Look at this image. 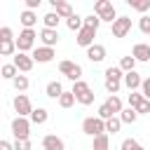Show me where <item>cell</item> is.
<instances>
[{
  "label": "cell",
  "instance_id": "cell-1",
  "mask_svg": "<svg viewBox=\"0 0 150 150\" xmlns=\"http://www.w3.org/2000/svg\"><path fill=\"white\" fill-rule=\"evenodd\" d=\"M94 14L101 19V21H108V23H115L117 21V12H115V5L110 0H98L94 2Z\"/></svg>",
  "mask_w": 150,
  "mask_h": 150
},
{
  "label": "cell",
  "instance_id": "cell-2",
  "mask_svg": "<svg viewBox=\"0 0 150 150\" xmlns=\"http://www.w3.org/2000/svg\"><path fill=\"white\" fill-rule=\"evenodd\" d=\"M70 91L75 94V98H77L80 105H91V103H94V91H91V87H89L84 80L73 82V89H70Z\"/></svg>",
  "mask_w": 150,
  "mask_h": 150
},
{
  "label": "cell",
  "instance_id": "cell-3",
  "mask_svg": "<svg viewBox=\"0 0 150 150\" xmlns=\"http://www.w3.org/2000/svg\"><path fill=\"white\" fill-rule=\"evenodd\" d=\"M82 131H84L87 136L96 138V136L105 134V120H101L98 115H96V117H84V120H82Z\"/></svg>",
  "mask_w": 150,
  "mask_h": 150
},
{
  "label": "cell",
  "instance_id": "cell-4",
  "mask_svg": "<svg viewBox=\"0 0 150 150\" xmlns=\"http://www.w3.org/2000/svg\"><path fill=\"white\" fill-rule=\"evenodd\" d=\"M35 38H38V33H35L33 28H23V30L19 33V38H16V49H19L21 54L33 52V49H35Z\"/></svg>",
  "mask_w": 150,
  "mask_h": 150
},
{
  "label": "cell",
  "instance_id": "cell-5",
  "mask_svg": "<svg viewBox=\"0 0 150 150\" xmlns=\"http://www.w3.org/2000/svg\"><path fill=\"white\" fill-rule=\"evenodd\" d=\"M12 134L16 141H28V134H30V120L28 117H14L12 120Z\"/></svg>",
  "mask_w": 150,
  "mask_h": 150
},
{
  "label": "cell",
  "instance_id": "cell-6",
  "mask_svg": "<svg viewBox=\"0 0 150 150\" xmlns=\"http://www.w3.org/2000/svg\"><path fill=\"white\" fill-rule=\"evenodd\" d=\"M59 73L66 75V77L73 80V82H80V80H82V66H80V63H73V61H61V63H59Z\"/></svg>",
  "mask_w": 150,
  "mask_h": 150
},
{
  "label": "cell",
  "instance_id": "cell-7",
  "mask_svg": "<svg viewBox=\"0 0 150 150\" xmlns=\"http://www.w3.org/2000/svg\"><path fill=\"white\" fill-rule=\"evenodd\" d=\"M14 110L19 112V117H30L33 115V105H30V98L26 94H16L14 96Z\"/></svg>",
  "mask_w": 150,
  "mask_h": 150
},
{
  "label": "cell",
  "instance_id": "cell-8",
  "mask_svg": "<svg viewBox=\"0 0 150 150\" xmlns=\"http://www.w3.org/2000/svg\"><path fill=\"white\" fill-rule=\"evenodd\" d=\"M131 30V19L129 16H117V21L112 23V35L115 38H127Z\"/></svg>",
  "mask_w": 150,
  "mask_h": 150
},
{
  "label": "cell",
  "instance_id": "cell-9",
  "mask_svg": "<svg viewBox=\"0 0 150 150\" xmlns=\"http://www.w3.org/2000/svg\"><path fill=\"white\" fill-rule=\"evenodd\" d=\"M12 63L19 68V73H30L33 70V56H28V54H21V52H16L14 54V59H12Z\"/></svg>",
  "mask_w": 150,
  "mask_h": 150
},
{
  "label": "cell",
  "instance_id": "cell-10",
  "mask_svg": "<svg viewBox=\"0 0 150 150\" xmlns=\"http://www.w3.org/2000/svg\"><path fill=\"white\" fill-rule=\"evenodd\" d=\"M49 2H52V12H56V14H59L61 19H66V21L75 14L73 7H70V2H66V0H49Z\"/></svg>",
  "mask_w": 150,
  "mask_h": 150
},
{
  "label": "cell",
  "instance_id": "cell-11",
  "mask_svg": "<svg viewBox=\"0 0 150 150\" xmlns=\"http://www.w3.org/2000/svg\"><path fill=\"white\" fill-rule=\"evenodd\" d=\"M94 35H96V30H94V28H89V26H84V28L77 33V38H75V40H77V45H80V47L89 49L91 45H96V42H94Z\"/></svg>",
  "mask_w": 150,
  "mask_h": 150
},
{
  "label": "cell",
  "instance_id": "cell-12",
  "mask_svg": "<svg viewBox=\"0 0 150 150\" xmlns=\"http://www.w3.org/2000/svg\"><path fill=\"white\" fill-rule=\"evenodd\" d=\"M30 56H33V61H38V63H49V61L56 56V52H54L52 47H35Z\"/></svg>",
  "mask_w": 150,
  "mask_h": 150
},
{
  "label": "cell",
  "instance_id": "cell-13",
  "mask_svg": "<svg viewBox=\"0 0 150 150\" xmlns=\"http://www.w3.org/2000/svg\"><path fill=\"white\" fill-rule=\"evenodd\" d=\"M40 40H42V47H56L59 45V30L54 28H42L40 30Z\"/></svg>",
  "mask_w": 150,
  "mask_h": 150
},
{
  "label": "cell",
  "instance_id": "cell-14",
  "mask_svg": "<svg viewBox=\"0 0 150 150\" xmlns=\"http://www.w3.org/2000/svg\"><path fill=\"white\" fill-rule=\"evenodd\" d=\"M42 148H45V150H66V143H63V138H59L56 134H47V136L42 138Z\"/></svg>",
  "mask_w": 150,
  "mask_h": 150
},
{
  "label": "cell",
  "instance_id": "cell-15",
  "mask_svg": "<svg viewBox=\"0 0 150 150\" xmlns=\"http://www.w3.org/2000/svg\"><path fill=\"white\" fill-rule=\"evenodd\" d=\"M122 84H124L129 91H136V89L143 84V77H141L136 70H131V73H124V80H122Z\"/></svg>",
  "mask_w": 150,
  "mask_h": 150
},
{
  "label": "cell",
  "instance_id": "cell-16",
  "mask_svg": "<svg viewBox=\"0 0 150 150\" xmlns=\"http://www.w3.org/2000/svg\"><path fill=\"white\" fill-rule=\"evenodd\" d=\"M131 56H134L136 61H148V63H150V45H145V42H136L134 49H131Z\"/></svg>",
  "mask_w": 150,
  "mask_h": 150
},
{
  "label": "cell",
  "instance_id": "cell-17",
  "mask_svg": "<svg viewBox=\"0 0 150 150\" xmlns=\"http://www.w3.org/2000/svg\"><path fill=\"white\" fill-rule=\"evenodd\" d=\"M87 59H89L91 63H101V61L105 59V47H103V45H98V42H96V45H91V47L87 49Z\"/></svg>",
  "mask_w": 150,
  "mask_h": 150
},
{
  "label": "cell",
  "instance_id": "cell-18",
  "mask_svg": "<svg viewBox=\"0 0 150 150\" xmlns=\"http://www.w3.org/2000/svg\"><path fill=\"white\" fill-rule=\"evenodd\" d=\"M45 94H47L49 98H61V94H63V84H61L59 80H52V82H47Z\"/></svg>",
  "mask_w": 150,
  "mask_h": 150
},
{
  "label": "cell",
  "instance_id": "cell-19",
  "mask_svg": "<svg viewBox=\"0 0 150 150\" xmlns=\"http://www.w3.org/2000/svg\"><path fill=\"white\" fill-rule=\"evenodd\" d=\"M19 21H21V26H23V28H33V26L38 23V14H35V12H30V9H23V12L19 14Z\"/></svg>",
  "mask_w": 150,
  "mask_h": 150
},
{
  "label": "cell",
  "instance_id": "cell-20",
  "mask_svg": "<svg viewBox=\"0 0 150 150\" xmlns=\"http://www.w3.org/2000/svg\"><path fill=\"white\" fill-rule=\"evenodd\" d=\"M108 148H110V136H108V134L96 136L94 143H91V150H108Z\"/></svg>",
  "mask_w": 150,
  "mask_h": 150
},
{
  "label": "cell",
  "instance_id": "cell-21",
  "mask_svg": "<svg viewBox=\"0 0 150 150\" xmlns=\"http://www.w3.org/2000/svg\"><path fill=\"white\" fill-rule=\"evenodd\" d=\"M0 73H2V77H5V80H12V82H14L16 77H19V68H16L14 63H5Z\"/></svg>",
  "mask_w": 150,
  "mask_h": 150
},
{
  "label": "cell",
  "instance_id": "cell-22",
  "mask_svg": "<svg viewBox=\"0 0 150 150\" xmlns=\"http://www.w3.org/2000/svg\"><path fill=\"white\" fill-rule=\"evenodd\" d=\"M47 120H49V112H47L45 108H35L33 115H30V122H33V124H45Z\"/></svg>",
  "mask_w": 150,
  "mask_h": 150
},
{
  "label": "cell",
  "instance_id": "cell-23",
  "mask_svg": "<svg viewBox=\"0 0 150 150\" xmlns=\"http://www.w3.org/2000/svg\"><path fill=\"white\" fill-rule=\"evenodd\" d=\"M42 21H45V28H54V30H56V26H59L61 16H59L56 12H47V14L42 16Z\"/></svg>",
  "mask_w": 150,
  "mask_h": 150
},
{
  "label": "cell",
  "instance_id": "cell-24",
  "mask_svg": "<svg viewBox=\"0 0 150 150\" xmlns=\"http://www.w3.org/2000/svg\"><path fill=\"white\" fill-rule=\"evenodd\" d=\"M120 120H122V124H134V122L138 120V112H136L134 108H127V110L120 112Z\"/></svg>",
  "mask_w": 150,
  "mask_h": 150
},
{
  "label": "cell",
  "instance_id": "cell-25",
  "mask_svg": "<svg viewBox=\"0 0 150 150\" xmlns=\"http://www.w3.org/2000/svg\"><path fill=\"white\" fill-rule=\"evenodd\" d=\"M66 26H68L70 30H77V33H80V30L84 28V19H82V16H77V14H73V16L66 21Z\"/></svg>",
  "mask_w": 150,
  "mask_h": 150
},
{
  "label": "cell",
  "instance_id": "cell-26",
  "mask_svg": "<svg viewBox=\"0 0 150 150\" xmlns=\"http://www.w3.org/2000/svg\"><path fill=\"white\" fill-rule=\"evenodd\" d=\"M105 80H124V73H122V68L120 66H110V68H105Z\"/></svg>",
  "mask_w": 150,
  "mask_h": 150
},
{
  "label": "cell",
  "instance_id": "cell-27",
  "mask_svg": "<svg viewBox=\"0 0 150 150\" xmlns=\"http://www.w3.org/2000/svg\"><path fill=\"white\" fill-rule=\"evenodd\" d=\"M127 5L136 12H148L150 9V0H127Z\"/></svg>",
  "mask_w": 150,
  "mask_h": 150
},
{
  "label": "cell",
  "instance_id": "cell-28",
  "mask_svg": "<svg viewBox=\"0 0 150 150\" xmlns=\"http://www.w3.org/2000/svg\"><path fill=\"white\" fill-rule=\"evenodd\" d=\"M120 68H122V73H131L136 68V59L134 56H122L120 59Z\"/></svg>",
  "mask_w": 150,
  "mask_h": 150
},
{
  "label": "cell",
  "instance_id": "cell-29",
  "mask_svg": "<svg viewBox=\"0 0 150 150\" xmlns=\"http://www.w3.org/2000/svg\"><path fill=\"white\" fill-rule=\"evenodd\" d=\"M120 129H122V120L120 117H110L105 122V134H117Z\"/></svg>",
  "mask_w": 150,
  "mask_h": 150
},
{
  "label": "cell",
  "instance_id": "cell-30",
  "mask_svg": "<svg viewBox=\"0 0 150 150\" xmlns=\"http://www.w3.org/2000/svg\"><path fill=\"white\" fill-rule=\"evenodd\" d=\"M75 101H77V98H75V94H73V91H63V94H61V98H59V105H61V108H70Z\"/></svg>",
  "mask_w": 150,
  "mask_h": 150
},
{
  "label": "cell",
  "instance_id": "cell-31",
  "mask_svg": "<svg viewBox=\"0 0 150 150\" xmlns=\"http://www.w3.org/2000/svg\"><path fill=\"white\" fill-rule=\"evenodd\" d=\"M14 52H19V49H16V40H14V42H0V54H2V56H12Z\"/></svg>",
  "mask_w": 150,
  "mask_h": 150
},
{
  "label": "cell",
  "instance_id": "cell-32",
  "mask_svg": "<svg viewBox=\"0 0 150 150\" xmlns=\"http://www.w3.org/2000/svg\"><path fill=\"white\" fill-rule=\"evenodd\" d=\"M12 84H14V89H16L19 94H23V91L28 89V84H30V82H28V77H26V75H19V77H16Z\"/></svg>",
  "mask_w": 150,
  "mask_h": 150
},
{
  "label": "cell",
  "instance_id": "cell-33",
  "mask_svg": "<svg viewBox=\"0 0 150 150\" xmlns=\"http://www.w3.org/2000/svg\"><path fill=\"white\" fill-rule=\"evenodd\" d=\"M122 89V82L120 80H105V91L110 96H117V91Z\"/></svg>",
  "mask_w": 150,
  "mask_h": 150
},
{
  "label": "cell",
  "instance_id": "cell-34",
  "mask_svg": "<svg viewBox=\"0 0 150 150\" xmlns=\"http://www.w3.org/2000/svg\"><path fill=\"white\" fill-rule=\"evenodd\" d=\"M143 101H145V96H143V94H138V91H131V94H129V108H134V110H136Z\"/></svg>",
  "mask_w": 150,
  "mask_h": 150
},
{
  "label": "cell",
  "instance_id": "cell-35",
  "mask_svg": "<svg viewBox=\"0 0 150 150\" xmlns=\"http://www.w3.org/2000/svg\"><path fill=\"white\" fill-rule=\"evenodd\" d=\"M120 148H122V150H143V145H141L136 138H124Z\"/></svg>",
  "mask_w": 150,
  "mask_h": 150
},
{
  "label": "cell",
  "instance_id": "cell-36",
  "mask_svg": "<svg viewBox=\"0 0 150 150\" xmlns=\"http://www.w3.org/2000/svg\"><path fill=\"white\" fill-rule=\"evenodd\" d=\"M84 26H89V28H94V30H98V26H101V19L91 12V14H87L84 16Z\"/></svg>",
  "mask_w": 150,
  "mask_h": 150
},
{
  "label": "cell",
  "instance_id": "cell-37",
  "mask_svg": "<svg viewBox=\"0 0 150 150\" xmlns=\"http://www.w3.org/2000/svg\"><path fill=\"white\" fill-rule=\"evenodd\" d=\"M0 42H14V33L9 26H2L0 28Z\"/></svg>",
  "mask_w": 150,
  "mask_h": 150
},
{
  "label": "cell",
  "instance_id": "cell-38",
  "mask_svg": "<svg viewBox=\"0 0 150 150\" xmlns=\"http://www.w3.org/2000/svg\"><path fill=\"white\" fill-rule=\"evenodd\" d=\"M105 103L110 105V110H112L115 115H117V112H122V101H120V96H110Z\"/></svg>",
  "mask_w": 150,
  "mask_h": 150
},
{
  "label": "cell",
  "instance_id": "cell-39",
  "mask_svg": "<svg viewBox=\"0 0 150 150\" xmlns=\"http://www.w3.org/2000/svg\"><path fill=\"white\" fill-rule=\"evenodd\" d=\"M98 117H101V120H105V122H108V120H110V117H115V112H112V110H110V105H108V103H101V108H98Z\"/></svg>",
  "mask_w": 150,
  "mask_h": 150
},
{
  "label": "cell",
  "instance_id": "cell-40",
  "mask_svg": "<svg viewBox=\"0 0 150 150\" xmlns=\"http://www.w3.org/2000/svg\"><path fill=\"white\" fill-rule=\"evenodd\" d=\"M138 28H141L145 35H150V16H141V21H138Z\"/></svg>",
  "mask_w": 150,
  "mask_h": 150
},
{
  "label": "cell",
  "instance_id": "cell-41",
  "mask_svg": "<svg viewBox=\"0 0 150 150\" xmlns=\"http://www.w3.org/2000/svg\"><path fill=\"white\" fill-rule=\"evenodd\" d=\"M141 94L150 101V77H145V80H143V84H141Z\"/></svg>",
  "mask_w": 150,
  "mask_h": 150
},
{
  "label": "cell",
  "instance_id": "cell-42",
  "mask_svg": "<svg viewBox=\"0 0 150 150\" xmlns=\"http://www.w3.org/2000/svg\"><path fill=\"white\" fill-rule=\"evenodd\" d=\"M136 112H138V115H148V112H150V101L145 98V101H143V103L136 108Z\"/></svg>",
  "mask_w": 150,
  "mask_h": 150
},
{
  "label": "cell",
  "instance_id": "cell-43",
  "mask_svg": "<svg viewBox=\"0 0 150 150\" xmlns=\"http://www.w3.org/2000/svg\"><path fill=\"white\" fill-rule=\"evenodd\" d=\"M14 150H30V141H14Z\"/></svg>",
  "mask_w": 150,
  "mask_h": 150
},
{
  "label": "cell",
  "instance_id": "cell-44",
  "mask_svg": "<svg viewBox=\"0 0 150 150\" xmlns=\"http://www.w3.org/2000/svg\"><path fill=\"white\" fill-rule=\"evenodd\" d=\"M40 5H42V0H26V9H30V12H35Z\"/></svg>",
  "mask_w": 150,
  "mask_h": 150
},
{
  "label": "cell",
  "instance_id": "cell-45",
  "mask_svg": "<svg viewBox=\"0 0 150 150\" xmlns=\"http://www.w3.org/2000/svg\"><path fill=\"white\" fill-rule=\"evenodd\" d=\"M0 150H14V143H9V141H0Z\"/></svg>",
  "mask_w": 150,
  "mask_h": 150
}]
</instances>
